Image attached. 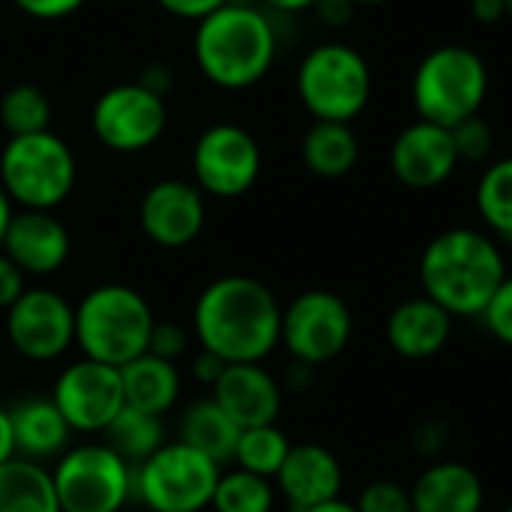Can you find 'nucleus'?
Here are the masks:
<instances>
[{
	"mask_svg": "<svg viewBox=\"0 0 512 512\" xmlns=\"http://www.w3.org/2000/svg\"><path fill=\"white\" fill-rule=\"evenodd\" d=\"M281 302L256 278L223 275L193 305L199 350L226 365H263L281 347Z\"/></svg>",
	"mask_w": 512,
	"mask_h": 512,
	"instance_id": "1",
	"label": "nucleus"
},
{
	"mask_svg": "<svg viewBox=\"0 0 512 512\" xmlns=\"http://www.w3.org/2000/svg\"><path fill=\"white\" fill-rule=\"evenodd\" d=\"M506 278L500 244L479 229L455 226L434 235L419 260L422 296L452 320L479 317Z\"/></svg>",
	"mask_w": 512,
	"mask_h": 512,
	"instance_id": "2",
	"label": "nucleus"
},
{
	"mask_svg": "<svg viewBox=\"0 0 512 512\" xmlns=\"http://www.w3.org/2000/svg\"><path fill=\"white\" fill-rule=\"evenodd\" d=\"M193 55L211 85L244 91L272 70L278 34L266 13L229 0L226 7L196 22Z\"/></svg>",
	"mask_w": 512,
	"mask_h": 512,
	"instance_id": "3",
	"label": "nucleus"
},
{
	"mask_svg": "<svg viewBox=\"0 0 512 512\" xmlns=\"http://www.w3.org/2000/svg\"><path fill=\"white\" fill-rule=\"evenodd\" d=\"M76 314V344L82 359L124 368L142 353H148L151 329L157 323L148 299L127 284H100L88 290Z\"/></svg>",
	"mask_w": 512,
	"mask_h": 512,
	"instance_id": "4",
	"label": "nucleus"
},
{
	"mask_svg": "<svg viewBox=\"0 0 512 512\" xmlns=\"http://www.w3.org/2000/svg\"><path fill=\"white\" fill-rule=\"evenodd\" d=\"M488 94V67L467 46H437L431 49L410 85L413 109L419 121L452 130L464 118L479 115Z\"/></svg>",
	"mask_w": 512,
	"mask_h": 512,
	"instance_id": "5",
	"label": "nucleus"
},
{
	"mask_svg": "<svg viewBox=\"0 0 512 512\" xmlns=\"http://www.w3.org/2000/svg\"><path fill=\"white\" fill-rule=\"evenodd\" d=\"M76 154L52 130L16 136L0 151V187L22 211H55L76 187Z\"/></svg>",
	"mask_w": 512,
	"mask_h": 512,
	"instance_id": "6",
	"label": "nucleus"
},
{
	"mask_svg": "<svg viewBox=\"0 0 512 512\" xmlns=\"http://www.w3.org/2000/svg\"><path fill=\"white\" fill-rule=\"evenodd\" d=\"M296 88L314 121L350 124L365 112L374 79L368 61L356 49L344 43H323L302 58Z\"/></svg>",
	"mask_w": 512,
	"mask_h": 512,
	"instance_id": "7",
	"label": "nucleus"
},
{
	"mask_svg": "<svg viewBox=\"0 0 512 512\" xmlns=\"http://www.w3.org/2000/svg\"><path fill=\"white\" fill-rule=\"evenodd\" d=\"M220 464L181 440H166L133 470V494L151 512H202L211 506Z\"/></svg>",
	"mask_w": 512,
	"mask_h": 512,
	"instance_id": "8",
	"label": "nucleus"
},
{
	"mask_svg": "<svg viewBox=\"0 0 512 512\" xmlns=\"http://www.w3.org/2000/svg\"><path fill=\"white\" fill-rule=\"evenodd\" d=\"M61 512H121L133 497V467L106 443L70 446L52 470Z\"/></svg>",
	"mask_w": 512,
	"mask_h": 512,
	"instance_id": "9",
	"label": "nucleus"
},
{
	"mask_svg": "<svg viewBox=\"0 0 512 512\" xmlns=\"http://www.w3.org/2000/svg\"><path fill=\"white\" fill-rule=\"evenodd\" d=\"M353 338V314L332 290H305L281 311V347L302 365L338 359Z\"/></svg>",
	"mask_w": 512,
	"mask_h": 512,
	"instance_id": "10",
	"label": "nucleus"
},
{
	"mask_svg": "<svg viewBox=\"0 0 512 512\" xmlns=\"http://www.w3.org/2000/svg\"><path fill=\"white\" fill-rule=\"evenodd\" d=\"M193 184L202 196L235 199L244 196L263 169V151L238 124H211L199 133L193 154Z\"/></svg>",
	"mask_w": 512,
	"mask_h": 512,
	"instance_id": "11",
	"label": "nucleus"
},
{
	"mask_svg": "<svg viewBox=\"0 0 512 512\" xmlns=\"http://www.w3.org/2000/svg\"><path fill=\"white\" fill-rule=\"evenodd\" d=\"M166 97L142 82H124L103 91L91 109V130L115 154H139L166 130Z\"/></svg>",
	"mask_w": 512,
	"mask_h": 512,
	"instance_id": "12",
	"label": "nucleus"
},
{
	"mask_svg": "<svg viewBox=\"0 0 512 512\" xmlns=\"http://www.w3.org/2000/svg\"><path fill=\"white\" fill-rule=\"evenodd\" d=\"M49 398L73 434H103L109 422L124 410L121 371L79 359L58 374Z\"/></svg>",
	"mask_w": 512,
	"mask_h": 512,
	"instance_id": "13",
	"label": "nucleus"
},
{
	"mask_svg": "<svg viewBox=\"0 0 512 512\" xmlns=\"http://www.w3.org/2000/svg\"><path fill=\"white\" fill-rule=\"evenodd\" d=\"M7 338L28 362H55L76 344L73 305L49 287H28L7 311Z\"/></svg>",
	"mask_w": 512,
	"mask_h": 512,
	"instance_id": "14",
	"label": "nucleus"
},
{
	"mask_svg": "<svg viewBox=\"0 0 512 512\" xmlns=\"http://www.w3.org/2000/svg\"><path fill=\"white\" fill-rule=\"evenodd\" d=\"M205 217L208 211L202 190L181 178H163L151 184L139 202V229L163 250L193 244L205 229Z\"/></svg>",
	"mask_w": 512,
	"mask_h": 512,
	"instance_id": "15",
	"label": "nucleus"
},
{
	"mask_svg": "<svg viewBox=\"0 0 512 512\" xmlns=\"http://www.w3.org/2000/svg\"><path fill=\"white\" fill-rule=\"evenodd\" d=\"M70 232L55 211H16L0 253L10 256L25 278H49L70 260Z\"/></svg>",
	"mask_w": 512,
	"mask_h": 512,
	"instance_id": "16",
	"label": "nucleus"
},
{
	"mask_svg": "<svg viewBox=\"0 0 512 512\" xmlns=\"http://www.w3.org/2000/svg\"><path fill=\"white\" fill-rule=\"evenodd\" d=\"M389 169L410 190L440 187L458 169L449 130L428 121H416L404 127L389 148Z\"/></svg>",
	"mask_w": 512,
	"mask_h": 512,
	"instance_id": "17",
	"label": "nucleus"
},
{
	"mask_svg": "<svg viewBox=\"0 0 512 512\" xmlns=\"http://www.w3.org/2000/svg\"><path fill=\"white\" fill-rule=\"evenodd\" d=\"M211 401L241 431L275 425L284 407V386L263 365H226L211 386Z\"/></svg>",
	"mask_w": 512,
	"mask_h": 512,
	"instance_id": "18",
	"label": "nucleus"
},
{
	"mask_svg": "<svg viewBox=\"0 0 512 512\" xmlns=\"http://www.w3.org/2000/svg\"><path fill=\"white\" fill-rule=\"evenodd\" d=\"M272 482L290 512H308L341 497L344 470L332 449L320 443H293Z\"/></svg>",
	"mask_w": 512,
	"mask_h": 512,
	"instance_id": "19",
	"label": "nucleus"
},
{
	"mask_svg": "<svg viewBox=\"0 0 512 512\" xmlns=\"http://www.w3.org/2000/svg\"><path fill=\"white\" fill-rule=\"evenodd\" d=\"M485 485L461 461H431L410 488L413 512H482Z\"/></svg>",
	"mask_w": 512,
	"mask_h": 512,
	"instance_id": "20",
	"label": "nucleus"
},
{
	"mask_svg": "<svg viewBox=\"0 0 512 512\" xmlns=\"http://www.w3.org/2000/svg\"><path fill=\"white\" fill-rule=\"evenodd\" d=\"M452 338V317L425 296L401 302L386 320V341L401 359H431Z\"/></svg>",
	"mask_w": 512,
	"mask_h": 512,
	"instance_id": "21",
	"label": "nucleus"
},
{
	"mask_svg": "<svg viewBox=\"0 0 512 512\" xmlns=\"http://www.w3.org/2000/svg\"><path fill=\"white\" fill-rule=\"evenodd\" d=\"M16 455L28 461H58L70 449V425L52 404V398H28L10 410Z\"/></svg>",
	"mask_w": 512,
	"mask_h": 512,
	"instance_id": "22",
	"label": "nucleus"
},
{
	"mask_svg": "<svg viewBox=\"0 0 512 512\" xmlns=\"http://www.w3.org/2000/svg\"><path fill=\"white\" fill-rule=\"evenodd\" d=\"M124 404L151 416H166L181 395V374L175 362L142 353L121 368Z\"/></svg>",
	"mask_w": 512,
	"mask_h": 512,
	"instance_id": "23",
	"label": "nucleus"
},
{
	"mask_svg": "<svg viewBox=\"0 0 512 512\" xmlns=\"http://www.w3.org/2000/svg\"><path fill=\"white\" fill-rule=\"evenodd\" d=\"M0 512H61L52 470L19 455L0 464Z\"/></svg>",
	"mask_w": 512,
	"mask_h": 512,
	"instance_id": "24",
	"label": "nucleus"
},
{
	"mask_svg": "<svg viewBox=\"0 0 512 512\" xmlns=\"http://www.w3.org/2000/svg\"><path fill=\"white\" fill-rule=\"evenodd\" d=\"M238 437H241V428L208 395V398L193 401L181 413L175 440H181V443L193 446L196 452L208 455L214 464H223V461H232Z\"/></svg>",
	"mask_w": 512,
	"mask_h": 512,
	"instance_id": "25",
	"label": "nucleus"
},
{
	"mask_svg": "<svg viewBox=\"0 0 512 512\" xmlns=\"http://www.w3.org/2000/svg\"><path fill=\"white\" fill-rule=\"evenodd\" d=\"M302 160L317 178H344L359 163V139L350 124L314 121L302 139Z\"/></svg>",
	"mask_w": 512,
	"mask_h": 512,
	"instance_id": "26",
	"label": "nucleus"
},
{
	"mask_svg": "<svg viewBox=\"0 0 512 512\" xmlns=\"http://www.w3.org/2000/svg\"><path fill=\"white\" fill-rule=\"evenodd\" d=\"M106 434V446L115 449L133 470L148 461L163 443H166V428H163V416H151L142 410H133L124 404V410L109 422Z\"/></svg>",
	"mask_w": 512,
	"mask_h": 512,
	"instance_id": "27",
	"label": "nucleus"
},
{
	"mask_svg": "<svg viewBox=\"0 0 512 512\" xmlns=\"http://www.w3.org/2000/svg\"><path fill=\"white\" fill-rule=\"evenodd\" d=\"M476 211L488 226V235L512 241V157L494 160L476 184Z\"/></svg>",
	"mask_w": 512,
	"mask_h": 512,
	"instance_id": "28",
	"label": "nucleus"
},
{
	"mask_svg": "<svg viewBox=\"0 0 512 512\" xmlns=\"http://www.w3.org/2000/svg\"><path fill=\"white\" fill-rule=\"evenodd\" d=\"M275 500H278V491H275L272 479H263V476L235 467L229 473H220L208 509H214V512H272Z\"/></svg>",
	"mask_w": 512,
	"mask_h": 512,
	"instance_id": "29",
	"label": "nucleus"
},
{
	"mask_svg": "<svg viewBox=\"0 0 512 512\" xmlns=\"http://www.w3.org/2000/svg\"><path fill=\"white\" fill-rule=\"evenodd\" d=\"M290 437L275 425H260V428H244L235 446V467L256 473L263 479H275V473L281 470L287 452H290Z\"/></svg>",
	"mask_w": 512,
	"mask_h": 512,
	"instance_id": "30",
	"label": "nucleus"
},
{
	"mask_svg": "<svg viewBox=\"0 0 512 512\" xmlns=\"http://www.w3.org/2000/svg\"><path fill=\"white\" fill-rule=\"evenodd\" d=\"M0 124H4L10 139L46 133V130H52L49 127L52 124V100L37 85H28V82L13 85L4 97H0Z\"/></svg>",
	"mask_w": 512,
	"mask_h": 512,
	"instance_id": "31",
	"label": "nucleus"
},
{
	"mask_svg": "<svg viewBox=\"0 0 512 512\" xmlns=\"http://www.w3.org/2000/svg\"><path fill=\"white\" fill-rule=\"evenodd\" d=\"M449 136H452L458 163H482L494 148V130L482 115L464 118L461 124L449 130Z\"/></svg>",
	"mask_w": 512,
	"mask_h": 512,
	"instance_id": "32",
	"label": "nucleus"
},
{
	"mask_svg": "<svg viewBox=\"0 0 512 512\" xmlns=\"http://www.w3.org/2000/svg\"><path fill=\"white\" fill-rule=\"evenodd\" d=\"M356 512H413L410 506V488H404L395 479H374L359 491V500L353 503Z\"/></svg>",
	"mask_w": 512,
	"mask_h": 512,
	"instance_id": "33",
	"label": "nucleus"
},
{
	"mask_svg": "<svg viewBox=\"0 0 512 512\" xmlns=\"http://www.w3.org/2000/svg\"><path fill=\"white\" fill-rule=\"evenodd\" d=\"M479 317L500 344L512 347V278L509 275L503 278V284L497 287V293L491 296V302L485 305Z\"/></svg>",
	"mask_w": 512,
	"mask_h": 512,
	"instance_id": "34",
	"label": "nucleus"
},
{
	"mask_svg": "<svg viewBox=\"0 0 512 512\" xmlns=\"http://www.w3.org/2000/svg\"><path fill=\"white\" fill-rule=\"evenodd\" d=\"M190 347V335L178 326V323H154L151 329V341H148V353L166 362H178Z\"/></svg>",
	"mask_w": 512,
	"mask_h": 512,
	"instance_id": "35",
	"label": "nucleus"
},
{
	"mask_svg": "<svg viewBox=\"0 0 512 512\" xmlns=\"http://www.w3.org/2000/svg\"><path fill=\"white\" fill-rule=\"evenodd\" d=\"M16 7L40 22H58L85 7V0H16Z\"/></svg>",
	"mask_w": 512,
	"mask_h": 512,
	"instance_id": "36",
	"label": "nucleus"
},
{
	"mask_svg": "<svg viewBox=\"0 0 512 512\" xmlns=\"http://www.w3.org/2000/svg\"><path fill=\"white\" fill-rule=\"evenodd\" d=\"M25 290H28V278L16 269L10 256L0 253V311H10Z\"/></svg>",
	"mask_w": 512,
	"mask_h": 512,
	"instance_id": "37",
	"label": "nucleus"
},
{
	"mask_svg": "<svg viewBox=\"0 0 512 512\" xmlns=\"http://www.w3.org/2000/svg\"><path fill=\"white\" fill-rule=\"evenodd\" d=\"M410 440H413V449H416L419 455L434 458V455H440V452L446 449V443H449V428H446L443 422H437V419H428V422L416 425V431H413Z\"/></svg>",
	"mask_w": 512,
	"mask_h": 512,
	"instance_id": "38",
	"label": "nucleus"
},
{
	"mask_svg": "<svg viewBox=\"0 0 512 512\" xmlns=\"http://www.w3.org/2000/svg\"><path fill=\"white\" fill-rule=\"evenodd\" d=\"M157 4L169 16H178V19H187V22H202L205 16H211L220 7H226L229 0H157Z\"/></svg>",
	"mask_w": 512,
	"mask_h": 512,
	"instance_id": "39",
	"label": "nucleus"
},
{
	"mask_svg": "<svg viewBox=\"0 0 512 512\" xmlns=\"http://www.w3.org/2000/svg\"><path fill=\"white\" fill-rule=\"evenodd\" d=\"M223 368H226V362L217 359V356L208 353V350H199V353L193 356V362H190V374L196 377V383H202V386H208V389L220 380Z\"/></svg>",
	"mask_w": 512,
	"mask_h": 512,
	"instance_id": "40",
	"label": "nucleus"
},
{
	"mask_svg": "<svg viewBox=\"0 0 512 512\" xmlns=\"http://www.w3.org/2000/svg\"><path fill=\"white\" fill-rule=\"evenodd\" d=\"M314 10L320 13V19H323L326 25L341 28V25H347V22L353 19L356 4H353V0H320V4H317Z\"/></svg>",
	"mask_w": 512,
	"mask_h": 512,
	"instance_id": "41",
	"label": "nucleus"
},
{
	"mask_svg": "<svg viewBox=\"0 0 512 512\" xmlns=\"http://www.w3.org/2000/svg\"><path fill=\"white\" fill-rule=\"evenodd\" d=\"M470 16L479 25H497L506 19V7L503 0H470Z\"/></svg>",
	"mask_w": 512,
	"mask_h": 512,
	"instance_id": "42",
	"label": "nucleus"
},
{
	"mask_svg": "<svg viewBox=\"0 0 512 512\" xmlns=\"http://www.w3.org/2000/svg\"><path fill=\"white\" fill-rule=\"evenodd\" d=\"M16 458V440H13V422H10V410L0 407V464Z\"/></svg>",
	"mask_w": 512,
	"mask_h": 512,
	"instance_id": "43",
	"label": "nucleus"
},
{
	"mask_svg": "<svg viewBox=\"0 0 512 512\" xmlns=\"http://www.w3.org/2000/svg\"><path fill=\"white\" fill-rule=\"evenodd\" d=\"M314 371H317V368H311V365L293 362V368L287 371V389H293V392H305V389L314 383Z\"/></svg>",
	"mask_w": 512,
	"mask_h": 512,
	"instance_id": "44",
	"label": "nucleus"
},
{
	"mask_svg": "<svg viewBox=\"0 0 512 512\" xmlns=\"http://www.w3.org/2000/svg\"><path fill=\"white\" fill-rule=\"evenodd\" d=\"M266 4L281 13H305V10H314L320 0H266Z\"/></svg>",
	"mask_w": 512,
	"mask_h": 512,
	"instance_id": "45",
	"label": "nucleus"
},
{
	"mask_svg": "<svg viewBox=\"0 0 512 512\" xmlns=\"http://www.w3.org/2000/svg\"><path fill=\"white\" fill-rule=\"evenodd\" d=\"M13 214H16V205L10 202L4 187H0V244H4V235H7V226H10Z\"/></svg>",
	"mask_w": 512,
	"mask_h": 512,
	"instance_id": "46",
	"label": "nucleus"
},
{
	"mask_svg": "<svg viewBox=\"0 0 512 512\" xmlns=\"http://www.w3.org/2000/svg\"><path fill=\"white\" fill-rule=\"evenodd\" d=\"M308 512H356V506L338 497V500H329V503H323V506H314V509H308Z\"/></svg>",
	"mask_w": 512,
	"mask_h": 512,
	"instance_id": "47",
	"label": "nucleus"
},
{
	"mask_svg": "<svg viewBox=\"0 0 512 512\" xmlns=\"http://www.w3.org/2000/svg\"><path fill=\"white\" fill-rule=\"evenodd\" d=\"M356 7H380V4H389V0H353Z\"/></svg>",
	"mask_w": 512,
	"mask_h": 512,
	"instance_id": "48",
	"label": "nucleus"
},
{
	"mask_svg": "<svg viewBox=\"0 0 512 512\" xmlns=\"http://www.w3.org/2000/svg\"><path fill=\"white\" fill-rule=\"evenodd\" d=\"M503 7H506V19H512V0H503Z\"/></svg>",
	"mask_w": 512,
	"mask_h": 512,
	"instance_id": "49",
	"label": "nucleus"
},
{
	"mask_svg": "<svg viewBox=\"0 0 512 512\" xmlns=\"http://www.w3.org/2000/svg\"><path fill=\"white\" fill-rule=\"evenodd\" d=\"M503 512H512V503H509V506H506V509H503Z\"/></svg>",
	"mask_w": 512,
	"mask_h": 512,
	"instance_id": "50",
	"label": "nucleus"
}]
</instances>
